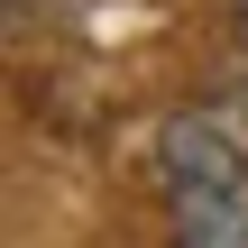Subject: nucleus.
<instances>
[{
	"mask_svg": "<svg viewBox=\"0 0 248 248\" xmlns=\"http://www.w3.org/2000/svg\"><path fill=\"white\" fill-rule=\"evenodd\" d=\"M156 184L175 248H248V138L221 110H184L156 138Z\"/></svg>",
	"mask_w": 248,
	"mask_h": 248,
	"instance_id": "f257e3e1",
	"label": "nucleus"
},
{
	"mask_svg": "<svg viewBox=\"0 0 248 248\" xmlns=\"http://www.w3.org/2000/svg\"><path fill=\"white\" fill-rule=\"evenodd\" d=\"M239 18H248V0H239Z\"/></svg>",
	"mask_w": 248,
	"mask_h": 248,
	"instance_id": "f03ea898",
	"label": "nucleus"
}]
</instances>
